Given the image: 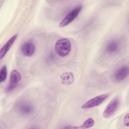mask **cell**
Segmentation results:
<instances>
[{"label":"cell","instance_id":"1","mask_svg":"<svg viewBox=\"0 0 129 129\" xmlns=\"http://www.w3.org/2000/svg\"><path fill=\"white\" fill-rule=\"evenodd\" d=\"M54 50L56 53L60 57L68 55L71 50V43L67 38H61L57 40L55 43Z\"/></svg>","mask_w":129,"mask_h":129},{"label":"cell","instance_id":"2","mask_svg":"<svg viewBox=\"0 0 129 129\" xmlns=\"http://www.w3.org/2000/svg\"><path fill=\"white\" fill-rule=\"evenodd\" d=\"M82 8V6L81 5L75 7L61 20L59 24V26L60 27H63L70 24L77 17L78 15L80 13Z\"/></svg>","mask_w":129,"mask_h":129},{"label":"cell","instance_id":"3","mask_svg":"<svg viewBox=\"0 0 129 129\" xmlns=\"http://www.w3.org/2000/svg\"><path fill=\"white\" fill-rule=\"evenodd\" d=\"M108 96V94H104L95 96L84 103L81 106L82 109H89L100 105Z\"/></svg>","mask_w":129,"mask_h":129},{"label":"cell","instance_id":"4","mask_svg":"<svg viewBox=\"0 0 129 129\" xmlns=\"http://www.w3.org/2000/svg\"><path fill=\"white\" fill-rule=\"evenodd\" d=\"M21 79V75L17 70H13L10 73L9 83L6 88L7 92L13 91L18 85Z\"/></svg>","mask_w":129,"mask_h":129},{"label":"cell","instance_id":"5","mask_svg":"<svg viewBox=\"0 0 129 129\" xmlns=\"http://www.w3.org/2000/svg\"><path fill=\"white\" fill-rule=\"evenodd\" d=\"M119 105V100L118 98L112 99L106 106L103 112V116L105 118H108L112 116L117 110Z\"/></svg>","mask_w":129,"mask_h":129},{"label":"cell","instance_id":"6","mask_svg":"<svg viewBox=\"0 0 129 129\" xmlns=\"http://www.w3.org/2000/svg\"><path fill=\"white\" fill-rule=\"evenodd\" d=\"M128 75V68L127 66H123L118 68L114 74V79L116 82L124 80Z\"/></svg>","mask_w":129,"mask_h":129},{"label":"cell","instance_id":"7","mask_svg":"<svg viewBox=\"0 0 129 129\" xmlns=\"http://www.w3.org/2000/svg\"><path fill=\"white\" fill-rule=\"evenodd\" d=\"M21 51L22 53L26 56H31L35 52V46L32 41H27L21 46Z\"/></svg>","mask_w":129,"mask_h":129},{"label":"cell","instance_id":"8","mask_svg":"<svg viewBox=\"0 0 129 129\" xmlns=\"http://www.w3.org/2000/svg\"><path fill=\"white\" fill-rule=\"evenodd\" d=\"M18 37V34H15L12 37H11L3 46L0 50V59H2L8 53L10 48L16 40Z\"/></svg>","mask_w":129,"mask_h":129},{"label":"cell","instance_id":"9","mask_svg":"<svg viewBox=\"0 0 129 129\" xmlns=\"http://www.w3.org/2000/svg\"><path fill=\"white\" fill-rule=\"evenodd\" d=\"M17 108L19 111L22 114L27 115L31 114L33 111L32 105L29 102L24 101L18 104Z\"/></svg>","mask_w":129,"mask_h":129},{"label":"cell","instance_id":"10","mask_svg":"<svg viewBox=\"0 0 129 129\" xmlns=\"http://www.w3.org/2000/svg\"><path fill=\"white\" fill-rule=\"evenodd\" d=\"M120 48V44L117 41L112 40L109 42L106 45L105 50L110 54L116 53Z\"/></svg>","mask_w":129,"mask_h":129},{"label":"cell","instance_id":"11","mask_svg":"<svg viewBox=\"0 0 129 129\" xmlns=\"http://www.w3.org/2000/svg\"><path fill=\"white\" fill-rule=\"evenodd\" d=\"M62 84L65 85H70L73 83L74 80V76L71 72L63 73L60 76Z\"/></svg>","mask_w":129,"mask_h":129},{"label":"cell","instance_id":"12","mask_svg":"<svg viewBox=\"0 0 129 129\" xmlns=\"http://www.w3.org/2000/svg\"><path fill=\"white\" fill-rule=\"evenodd\" d=\"M7 77V69L5 65L1 67L0 71V82L2 83L4 82Z\"/></svg>","mask_w":129,"mask_h":129},{"label":"cell","instance_id":"13","mask_svg":"<svg viewBox=\"0 0 129 129\" xmlns=\"http://www.w3.org/2000/svg\"><path fill=\"white\" fill-rule=\"evenodd\" d=\"M94 120L92 118H88L83 123L81 127L85 128H90L94 125Z\"/></svg>","mask_w":129,"mask_h":129},{"label":"cell","instance_id":"14","mask_svg":"<svg viewBox=\"0 0 129 129\" xmlns=\"http://www.w3.org/2000/svg\"><path fill=\"white\" fill-rule=\"evenodd\" d=\"M123 123L126 126H128V114L127 113L123 118Z\"/></svg>","mask_w":129,"mask_h":129}]
</instances>
